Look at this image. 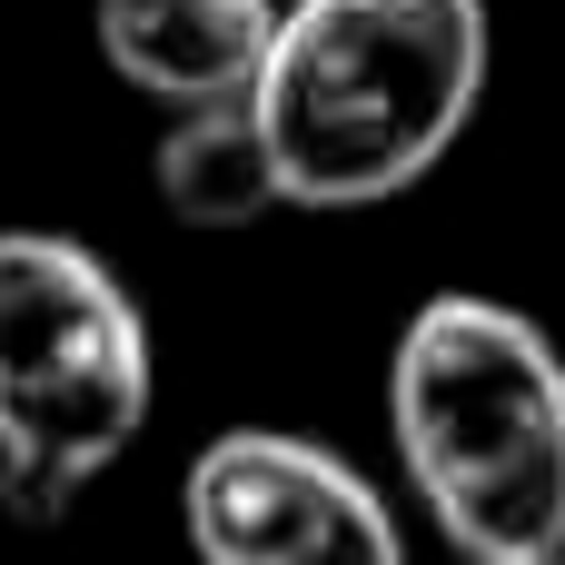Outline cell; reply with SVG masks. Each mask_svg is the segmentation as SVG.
<instances>
[{
	"label": "cell",
	"mask_w": 565,
	"mask_h": 565,
	"mask_svg": "<svg viewBox=\"0 0 565 565\" xmlns=\"http://www.w3.org/2000/svg\"><path fill=\"white\" fill-rule=\"evenodd\" d=\"M387 437L467 565L565 556V358L526 308L477 288L427 298L387 358Z\"/></svg>",
	"instance_id": "obj_1"
},
{
	"label": "cell",
	"mask_w": 565,
	"mask_h": 565,
	"mask_svg": "<svg viewBox=\"0 0 565 565\" xmlns=\"http://www.w3.org/2000/svg\"><path fill=\"white\" fill-rule=\"evenodd\" d=\"M199 565H407L397 507L298 427H218L179 477Z\"/></svg>",
	"instance_id": "obj_4"
},
{
	"label": "cell",
	"mask_w": 565,
	"mask_h": 565,
	"mask_svg": "<svg viewBox=\"0 0 565 565\" xmlns=\"http://www.w3.org/2000/svg\"><path fill=\"white\" fill-rule=\"evenodd\" d=\"M278 20H288V0H99L89 10L99 60L139 99H159L169 119L179 109L258 99V70L278 50Z\"/></svg>",
	"instance_id": "obj_5"
},
{
	"label": "cell",
	"mask_w": 565,
	"mask_h": 565,
	"mask_svg": "<svg viewBox=\"0 0 565 565\" xmlns=\"http://www.w3.org/2000/svg\"><path fill=\"white\" fill-rule=\"evenodd\" d=\"M149 189L179 228H258L268 209H288L278 189V159H268V129L248 99L228 109H179L149 149Z\"/></svg>",
	"instance_id": "obj_6"
},
{
	"label": "cell",
	"mask_w": 565,
	"mask_h": 565,
	"mask_svg": "<svg viewBox=\"0 0 565 565\" xmlns=\"http://www.w3.org/2000/svg\"><path fill=\"white\" fill-rule=\"evenodd\" d=\"M149 318L60 228H0V507L60 526L149 427Z\"/></svg>",
	"instance_id": "obj_3"
},
{
	"label": "cell",
	"mask_w": 565,
	"mask_h": 565,
	"mask_svg": "<svg viewBox=\"0 0 565 565\" xmlns=\"http://www.w3.org/2000/svg\"><path fill=\"white\" fill-rule=\"evenodd\" d=\"M487 60V0H288L248 99L288 209H377L417 189L467 139Z\"/></svg>",
	"instance_id": "obj_2"
},
{
	"label": "cell",
	"mask_w": 565,
	"mask_h": 565,
	"mask_svg": "<svg viewBox=\"0 0 565 565\" xmlns=\"http://www.w3.org/2000/svg\"><path fill=\"white\" fill-rule=\"evenodd\" d=\"M556 565H565V556H556Z\"/></svg>",
	"instance_id": "obj_7"
}]
</instances>
